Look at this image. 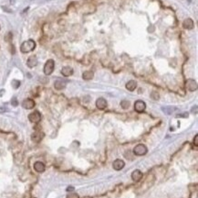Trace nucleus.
Wrapping results in <instances>:
<instances>
[{
	"instance_id": "f257e3e1",
	"label": "nucleus",
	"mask_w": 198,
	"mask_h": 198,
	"mask_svg": "<svg viewBox=\"0 0 198 198\" xmlns=\"http://www.w3.org/2000/svg\"><path fill=\"white\" fill-rule=\"evenodd\" d=\"M36 48V42L33 40H28L24 41L20 46V51L23 53H28L32 51Z\"/></svg>"
},
{
	"instance_id": "a211bd4d",
	"label": "nucleus",
	"mask_w": 198,
	"mask_h": 198,
	"mask_svg": "<svg viewBox=\"0 0 198 198\" xmlns=\"http://www.w3.org/2000/svg\"><path fill=\"white\" fill-rule=\"evenodd\" d=\"M93 76H94V73L92 71H86V72H84L82 74V78L84 80H92L93 78Z\"/></svg>"
},
{
	"instance_id": "6e6552de",
	"label": "nucleus",
	"mask_w": 198,
	"mask_h": 198,
	"mask_svg": "<svg viewBox=\"0 0 198 198\" xmlns=\"http://www.w3.org/2000/svg\"><path fill=\"white\" fill-rule=\"evenodd\" d=\"M22 106H23V108H25V109H32L35 106L34 100H32L30 98L25 99L23 101V103H22Z\"/></svg>"
},
{
	"instance_id": "ddd939ff",
	"label": "nucleus",
	"mask_w": 198,
	"mask_h": 198,
	"mask_svg": "<svg viewBox=\"0 0 198 198\" xmlns=\"http://www.w3.org/2000/svg\"><path fill=\"white\" fill-rule=\"evenodd\" d=\"M142 178V173L140 170H135L134 172L132 173V179L134 182H139Z\"/></svg>"
},
{
	"instance_id": "9b49d317",
	"label": "nucleus",
	"mask_w": 198,
	"mask_h": 198,
	"mask_svg": "<svg viewBox=\"0 0 198 198\" xmlns=\"http://www.w3.org/2000/svg\"><path fill=\"white\" fill-rule=\"evenodd\" d=\"M44 137V133H42L40 131H36L34 132L33 134H32L31 136V138H32V140L35 141V142H39L40 141L42 138H43Z\"/></svg>"
},
{
	"instance_id": "f8f14e48",
	"label": "nucleus",
	"mask_w": 198,
	"mask_h": 198,
	"mask_svg": "<svg viewBox=\"0 0 198 198\" xmlns=\"http://www.w3.org/2000/svg\"><path fill=\"white\" fill-rule=\"evenodd\" d=\"M183 27H184L185 29H194L195 23H194V21H193L192 18H186L184 21Z\"/></svg>"
},
{
	"instance_id": "423d86ee",
	"label": "nucleus",
	"mask_w": 198,
	"mask_h": 198,
	"mask_svg": "<svg viewBox=\"0 0 198 198\" xmlns=\"http://www.w3.org/2000/svg\"><path fill=\"white\" fill-rule=\"evenodd\" d=\"M185 86L189 91H195L197 89V83L193 79L187 80L185 83Z\"/></svg>"
},
{
	"instance_id": "1a4fd4ad",
	"label": "nucleus",
	"mask_w": 198,
	"mask_h": 198,
	"mask_svg": "<svg viewBox=\"0 0 198 198\" xmlns=\"http://www.w3.org/2000/svg\"><path fill=\"white\" fill-rule=\"evenodd\" d=\"M112 166H113V169L116 171H120L121 169H123L125 166V162L123 160H115L113 162V164H112Z\"/></svg>"
},
{
	"instance_id": "412c9836",
	"label": "nucleus",
	"mask_w": 198,
	"mask_h": 198,
	"mask_svg": "<svg viewBox=\"0 0 198 198\" xmlns=\"http://www.w3.org/2000/svg\"><path fill=\"white\" fill-rule=\"evenodd\" d=\"M67 198H79V196L76 193H71L67 195Z\"/></svg>"
},
{
	"instance_id": "5701e85b",
	"label": "nucleus",
	"mask_w": 198,
	"mask_h": 198,
	"mask_svg": "<svg viewBox=\"0 0 198 198\" xmlns=\"http://www.w3.org/2000/svg\"><path fill=\"white\" fill-rule=\"evenodd\" d=\"M11 104H12V106H17L18 105V100L16 99V98H13L12 101H11Z\"/></svg>"
},
{
	"instance_id": "20e7f679",
	"label": "nucleus",
	"mask_w": 198,
	"mask_h": 198,
	"mask_svg": "<svg viewBox=\"0 0 198 198\" xmlns=\"http://www.w3.org/2000/svg\"><path fill=\"white\" fill-rule=\"evenodd\" d=\"M28 119L32 123H39L41 120V115L39 111H34L28 115Z\"/></svg>"
},
{
	"instance_id": "b1692460",
	"label": "nucleus",
	"mask_w": 198,
	"mask_h": 198,
	"mask_svg": "<svg viewBox=\"0 0 198 198\" xmlns=\"http://www.w3.org/2000/svg\"><path fill=\"white\" fill-rule=\"evenodd\" d=\"M194 143L195 146H198V135H195V140H194Z\"/></svg>"
},
{
	"instance_id": "f3484780",
	"label": "nucleus",
	"mask_w": 198,
	"mask_h": 198,
	"mask_svg": "<svg viewBox=\"0 0 198 198\" xmlns=\"http://www.w3.org/2000/svg\"><path fill=\"white\" fill-rule=\"evenodd\" d=\"M137 87V83L135 81H133V80H131L127 84H126V88L129 90V91H134Z\"/></svg>"
},
{
	"instance_id": "4468645a",
	"label": "nucleus",
	"mask_w": 198,
	"mask_h": 198,
	"mask_svg": "<svg viewBox=\"0 0 198 198\" xmlns=\"http://www.w3.org/2000/svg\"><path fill=\"white\" fill-rule=\"evenodd\" d=\"M61 73H62V75L66 76V77L71 76L73 74V69L69 66H65L61 69Z\"/></svg>"
},
{
	"instance_id": "9d476101",
	"label": "nucleus",
	"mask_w": 198,
	"mask_h": 198,
	"mask_svg": "<svg viewBox=\"0 0 198 198\" xmlns=\"http://www.w3.org/2000/svg\"><path fill=\"white\" fill-rule=\"evenodd\" d=\"M96 106H97V108L101 109V110L105 109L107 108V101L102 97L98 98L97 101H96Z\"/></svg>"
},
{
	"instance_id": "7ed1b4c3",
	"label": "nucleus",
	"mask_w": 198,
	"mask_h": 198,
	"mask_svg": "<svg viewBox=\"0 0 198 198\" xmlns=\"http://www.w3.org/2000/svg\"><path fill=\"white\" fill-rule=\"evenodd\" d=\"M147 147L143 144H138V145L133 149V154L137 155V156H142L147 153Z\"/></svg>"
},
{
	"instance_id": "393cba45",
	"label": "nucleus",
	"mask_w": 198,
	"mask_h": 198,
	"mask_svg": "<svg viewBox=\"0 0 198 198\" xmlns=\"http://www.w3.org/2000/svg\"><path fill=\"white\" fill-rule=\"evenodd\" d=\"M73 190V187H68V188L67 189V191L68 192V191H72Z\"/></svg>"
},
{
	"instance_id": "bb28decb",
	"label": "nucleus",
	"mask_w": 198,
	"mask_h": 198,
	"mask_svg": "<svg viewBox=\"0 0 198 198\" xmlns=\"http://www.w3.org/2000/svg\"><path fill=\"white\" fill-rule=\"evenodd\" d=\"M15 1H16V0H10V3L13 5V4H15Z\"/></svg>"
},
{
	"instance_id": "f03ea898",
	"label": "nucleus",
	"mask_w": 198,
	"mask_h": 198,
	"mask_svg": "<svg viewBox=\"0 0 198 198\" xmlns=\"http://www.w3.org/2000/svg\"><path fill=\"white\" fill-rule=\"evenodd\" d=\"M54 67H55V62L53 60H47V62L44 65V73L46 75H50V74L54 71Z\"/></svg>"
},
{
	"instance_id": "6ab92c4d",
	"label": "nucleus",
	"mask_w": 198,
	"mask_h": 198,
	"mask_svg": "<svg viewBox=\"0 0 198 198\" xmlns=\"http://www.w3.org/2000/svg\"><path fill=\"white\" fill-rule=\"evenodd\" d=\"M121 108L123 109H127V108H130V102H129V101H127V100H123V101H121Z\"/></svg>"
},
{
	"instance_id": "dca6fc26",
	"label": "nucleus",
	"mask_w": 198,
	"mask_h": 198,
	"mask_svg": "<svg viewBox=\"0 0 198 198\" xmlns=\"http://www.w3.org/2000/svg\"><path fill=\"white\" fill-rule=\"evenodd\" d=\"M34 169L37 171V173H43L45 171V165L43 162H37L34 164Z\"/></svg>"
},
{
	"instance_id": "39448f33",
	"label": "nucleus",
	"mask_w": 198,
	"mask_h": 198,
	"mask_svg": "<svg viewBox=\"0 0 198 198\" xmlns=\"http://www.w3.org/2000/svg\"><path fill=\"white\" fill-rule=\"evenodd\" d=\"M146 108V104L142 100H137L134 104V110L138 113H142Z\"/></svg>"
},
{
	"instance_id": "2eb2a0df",
	"label": "nucleus",
	"mask_w": 198,
	"mask_h": 198,
	"mask_svg": "<svg viewBox=\"0 0 198 198\" xmlns=\"http://www.w3.org/2000/svg\"><path fill=\"white\" fill-rule=\"evenodd\" d=\"M37 64V59L36 56H30L28 59V62H26V65L29 68H33Z\"/></svg>"
},
{
	"instance_id": "a878e982",
	"label": "nucleus",
	"mask_w": 198,
	"mask_h": 198,
	"mask_svg": "<svg viewBox=\"0 0 198 198\" xmlns=\"http://www.w3.org/2000/svg\"><path fill=\"white\" fill-rule=\"evenodd\" d=\"M5 111H6L5 108H0V113H1V112H5Z\"/></svg>"
},
{
	"instance_id": "4be33fe9",
	"label": "nucleus",
	"mask_w": 198,
	"mask_h": 198,
	"mask_svg": "<svg viewBox=\"0 0 198 198\" xmlns=\"http://www.w3.org/2000/svg\"><path fill=\"white\" fill-rule=\"evenodd\" d=\"M151 96H152V98L153 99H154V100H158L159 99V94L157 93V92H153L152 94H151Z\"/></svg>"
},
{
	"instance_id": "cd10ccee",
	"label": "nucleus",
	"mask_w": 198,
	"mask_h": 198,
	"mask_svg": "<svg viewBox=\"0 0 198 198\" xmlns=\"http://www.w3.org/2000/svg\"><path fill=\"white\" fill-rule=\"evenodd\" d=\"M32 198H36V197H32Z\"/></svg>"
},
{
	"instance_id": "0eeeda50",
	"label": "nucleus",
	"mask_w": 198,
	"mask_h": 198,
	"mask_svg": "<svg viewBox=\"0 0 198 198\" xmlns=\"http://www.w3.org/2000/svg\"><path fill=\"white\" fill-rule=\"evenodd\" d=\"M66 85H67V81L62 79H58L54 83V87L57 90H62L66 87Z\"/></svg>"
},
{
	"instance_id": "aec40b11",
	"label": "nucleus",
	"mask_w": 198,
	"mask_h": 198,
	"mask_svg": "<svg viewBox=\"0 0 198 198\" xmlns=\"http://www.w3.org/2000/svg\"><path fill=\"white\" fill-rule=\"evenodd\" d=\"M20 85V82L18 81V80H14V81H12V86L14 88H18Z\"/></svg>"
}]
</instances>
